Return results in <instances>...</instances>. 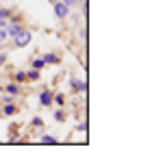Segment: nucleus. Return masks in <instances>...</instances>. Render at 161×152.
Instances as JSON below:
<instances>
[{"label": "nucleus", "instance_id": "nucleus-1", "mask_svg": "<svg viewBox=\"0 0 161 152\" xmlns=\"http://www.w3.org/2000/svg\"><path fill=\"white\" fill-rule=\"evenodd\" d=\"M11 39H13V46H15V48H26L28 44H31V39H33V33H31L28 28H22V30H20L18 35H13Z\"/></svg>", "mask_w": 161, "mask_h": 152}, {"label": "nucleus", "instance_id": "nucleus-2", "mask_svg": "<svg viewBox=\"0 0 161 152\" xmlns=\"http://www.w3.org/2000/svg\"><path fill=\"white\" fill-rule=\"evenodd\" d=\"M54 15H57L59 20H65V18L70 15V7H68V4H63L61 0H59V2H54Z\"/></svg>", "mask_w": 161, "mask_h": 152}, {"label": "nucleus", "instance_id": "nucleus-3", "mask_svg": "<svg viewBox=\"0 0 161 152\" xmlns=\"http://www.w3.org/2000/svg\"><path fill=\"white\" fill-rule=\"evenodd\" d=\"M39 104H42V106H50V104H53V94H50L48 89H44V91L39 94Z\"/></svg>", "mask_w": 161, "mask_h": 152}, {"label": "nucleus", "instance_id": "nucleus-4", "mask_svg": "<svg viewBox=\"0 0 161 152\" xmlns=\"http://www.w3.org/2000/svg\"><path fill=\"white\" fill-rule=\"evenodd\" d=\"M72 89H74V91H85V89H87V83L80 80V78H72Z\"/></svg>", "mask_w": 161, "mask_h": 152}, {"label": "nucleus", "instance_id": "nucleus-5", "mask_svg": "<svg viewBox=\"0 0 161 152\" xmlns=\"http://www.w3.org/2000/svg\"><path fill=\"white\" fill-rule=\"evenodd\" d=\"M4 91L11 94V96H18V94H20V85H18V83H9V85L4 87Z\"/></svg>", "mask_w": 161, "mask_h": 152}, {"label": "nucleus", "instance_id": "nucleus-6", "mask_svg": "<svg viewBox=\"0 0 161 152\" xmlns=\"http://www.w3.org/2000/svg\"><path fill=\"white\" fill-rule=\"evenodd\" d=\"M42 59H44L46 65H48V63H50V65H57V63H59V57H57V54H44Z\"/></svg>", "mask_w": 161, "mask_h": 152}, {"label": "nucleus", "instance_id": "nucleus-7", "mask_svg": "<svg viewBox=\"0 0 161 152\" xmlns=\"http://www.w3.org/2000/svg\"><path fill=\"white\" fill-rule=\"evenodd\" d=\"M15 113H18V106L13 102H7L4 104V115H15Z\"/></svg>", "mask_w": 161, "mask_h": 152}, {"label": "nucleus", "instance_id": "nucleus-8", "mask_svg": "<svg viewBox=\"0 0 161 152\" xmlns=\"http://www.w3.org/2000/svg\"><path fill=\"white\" fill-rule=\"evenodd\" d=\"M53 102L57 106H65V96L63 94H57V96H53Z\"/></svg>", "mask_w": 161, "mask_h": 152}, {"label": "nucleus", "instance_id": "nucleus-9", "mask_svg": "<svg viewBox=\"0 0 161 152\" xmlns=\"http://www.w3.org/2000/svg\"><path fill=\"white\" fill-rule=\"evenodd\" d=\"M26 80H39V70H28L26 72Z\"/></svg>", "mask_w": 161, "mask_h": 152}, {"label": "nucleus", "instance_id": "nucleus-10", "mask_svg": "<svg viewBox=\"0 0 161 152\" xmlns=\"http://www.w3.org/2000/svg\"><path fill=\"white\" fill-rule=\"evenodd\" d=\"M42 144H50V146H54V144H57V137H54V135H44V137H42Z\"/></svg>", "mask_w": 161, "mask_h": 152}, {"label": "nucleus", "instance_id": "nucleus-11", "mask_svg": "<svg viewBox=\"0 0 161 152\" xmlns=\"http://www.w3.org/2000/svg\"><path fill=\"white\" fill-rule=\"evenodd\" d=\"M33 68H35V70H39V72H42V70H44V68H46V63H44V59H35V61H33Z\"/></svg>", "mask_w": 161, "mask_h": 152}, {"label": "nucleus", "instance_id": "nucleus-12", "mask_svg": "<svg viewBox=\"0 0 161 152\" xmlns=\"http://www.w3.org/2000/svg\"><path fill=\"white\" fill-rule=\"evenodd\" d=\"M54 120H57V122H63V120H65V113H63V109H61V106L54 111Z\"/></svg>", "mask_w": 161, "mask_h": 152}, {"label": "nucleus", "instance_id": "nucleus-13", "mask_svg": "<svg viewBox=\"0 0 161 152\" xmlns=\"http://www.w3.org/2000/svg\"><path fill=\"white\" fill-rule=\"evenodd\" d=\"M9 15H11V9H7V7H0V18H2V20H9Z\"/></svg>", "mask_w": 161, "mask_h": 152}, {"label": "nucleus", "instance_id": "nucleus-14", "mask_svg": "<svg viewBox=\"0 0 161 152\" xmlns=\"http://www.w3.org/2000/svg\"><path fill=\"white\" fill-rule=\"evenodd\" d=\"M7 39H9V33H7V28H0V46H2V44H7Z\"/></svg>", "mask_w": 161, "mask_h": 152}, {"label": "nucleus", "instance_id": "nucleus-15", "mask_svg": "<svg viewBox=\"0 0 161 152\" xmlns=\"http://www.w3.org/2000/svg\"><path fill=\"white\" fill-rule=\"evenodd\" d=\"M26 80V72H15V83H24Z\"/></svg>", "mask_w": 161, "mask_h": 152}, {"label": "nucleus", "instance_id": "nucleus-16", "mask_svg": "<svg viewBox=\"0 0 161 152\" xmlns=\"http://www.w3.org/2000/svg\"><path fill=\"white\" fill-rule=\"evenodd\" d=\"M31 124H33L35 128H42V126H44V120H42V117H33V122H31Z\"/></svg>", "mask_w": 161, "mask_h": 152}, {"label": "nucleus", "instance_id": "nucleus-17", "mask_svg": "<svg viewBox=\"0 0 161 152\" xmlns=\"http://www.w3.org/2000/svg\"><path fill=\"white\" fill-rule=\"evenodd\" d=\"M7 102H13V96H11V94L2 96V100H0V104H7Z\"/></svg>", "mask_w": 161, "mask_h": 152}, {"label": "nucleus", "instance_id": "nucleus-18", "mask_svg": "<svg viewBox=\"0 0 161 152\" xmlns=\"http://www.w3.org/2000/svg\"><path fill=\"white\" fill-rule=\"evenodd\" d=\"M61 2H63V4H68V7H74L79 0H61Z\"/></svg>", "mask_w": 161, "mask_h": 152}, {"label": "nucleus", "instance_id": "nucleus-19", "mask_svg": "<svg viewBox=\"0 0 161 152\" xmlns=\"http://www.w3.org/2000/svg\"><path fill=\"white\" fill-rule=\"evenodd\" d=\"M4 63H7V54H4V52H0V68H2Z\"/></svg>", "mask_w": 161, "mask_h": 152}, {"label": "nucleus", "instance_id": "nucleus-20", "mask_svg": "<svg viewBox=\"0 0 161 152\" xmlns=\"http://www.w3.org/2000/svg\"><path fill=\"white\" fill-rule=\"evenodd\" d=\"M0 94H2V87H0Z\"/></svg>", "mask_w": 161, "mask_h": 152}]
</instances>
